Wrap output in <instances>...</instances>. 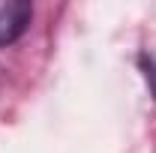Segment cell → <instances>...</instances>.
I'll list each match as a JSON object with an SVG mask.
<instances>
[{
    "mask_svg": "<svg viewBox=\"0 0 156 153\" xmlns=\"http://www.w3.org/2000/svg\"><path fill=\"white\" fill-rule=\"evenodd\" d=\"M33 15V6L24 0H0V48L15 42L27 30Z\"/></svg>",
    "mask_w": 156,
    "mask_h": 153,
    "instance_id": "obj_1",
    "label": "cell"
}]
</instances>
